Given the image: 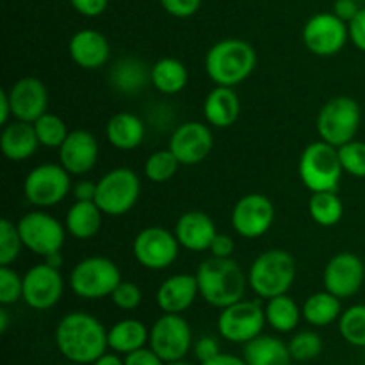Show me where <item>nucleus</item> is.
Here are the masks:
<instances>
[{"mask_svg":"<svg viewBox=\"0 0 365 365\" xmlns=\"http://www.w3.org/2000/svg\"><path fill=\"white\" fill-rule=\"evenodd\" d=\"M141 180L130 168H114L96 182L95 203L106 216H125L138 203Z\"/></svg>","mask_w":365,"mask_h":365,"instance_id":"6e6552de","label":"nucleus"},{"mask_svg":"<svg viewBox=\"0 0 365 365\" xmlns=\"http://www.w3.org/2000/svg\"><path fill=\"white\" fill-rule=\"evenodd\" d=\"M362 110L351 96H334L321 107L317 114V134L321 141L341 148L356 138Z\"/></svg>","mask_w":365,"mask_h":365,"instance_id":"0eeeda50","label":"nucleus"},{"mask_svg":"<svg viewBox=\"0 0 365 365\" xmlns=\"http://www.w3.org/2000/svg\"><path fill=\"white\" fill-rule=\"evenodd\" d=\"M148 346L166 364L184 360L192 348V331L180 314H163L150 328Z\"/></svg>","mask_w":365,"mask_h":365,"instance_id":"ddd939ff","label":"nucleus"},{"mask_svg":"<svg viewBox=\"0 0 365 365\" xmlns=\"http://www.w3.org/2000/svg\"><path fill=\"white\" fill-rule=\"evenodd\" d=\"M289 353L294 362H310L323 351V341L316 331H298L289 341Z\"/></svg>","mask_w":365,"mask_h":365,"instance_id":"4c0bfd02","label":"nucleus"},{"mask_svg":"<svg viewBox=\"0 0 365 365\" xmlns=\"http://www.w3.org/2000/svg\"><path fill=\"white\" fill-rule=\"evenodd\" d=\"M234 250H235L234 239H232L230 235L220 234V232H217L212 245H210L209 252H210V257H217V259H230Z\"/></svg>","mask_w":365,"mask_h":365,"instance_id":"09e8293b","label":"nucleus"},{"mask_svg":"<svg viewBox=\"0 0 365 365\" xmlns=\"http://www.w3.org/2000/svg\"><path fill=\"white\" fill-rule=\"evenodd\" d=\"M110 299H113L114 305L120 310H125V312H130V310H135L143 302V291L138 284L134 282L121 280L120 285L114 289V292L110 294Z\"/></svg>","mask_w":365,"mask_h":365,"instance_id":"79ce46f5","label":"nucleus"},{"mask_svg":"<svg viewBox=\"0 0 365 365\" xmlns=\"http://www.w3.org/2000/svg\"><path fill=\"white\" fill-rule=\"evenodd\" d=\"M75 202H95L96 182L81 180L73 185Z\"/></svg>","mask_w":365,"mask_h":365,"instance_id":"3c124183","label":"nucleus"},{"mask_svg":"<svg viewBox=\"0 0 365 365\" xmlns=\"http://www.w3.org/2000/svg\"><path fill=\"white\" fill-rule=\"evenodd\" d=\"M339 331L348 344L365 348V305H353L339 317Z\"/></svg>","mask_w":365,"mask_h":365,"instance_id":"f704fd0d","label":"nucleus"},{"mask_svg":"<svg viewBox=\"0 0 365 365\" xmlns=\"http://www.w3.org/2000/svg\"><path fill=\"white\" fill-rule=\"evenodd\" d=\"M342 171L339 148L324 141L310 143L299 157V178L310 192L337 191Z\"/></svg>","mask_w":365,"mask_h":365,"instance_id":"39448f33","label":"nucleus"},{"mask_svg":"<svg viewBox=\"0 0 365 365\" xmlns=\"http://www.w3.org/2000/svg\"><path fill=\"white\" fill-rule=\"evenodd\" d=\"M24 298V277L11 266H0V305L7 307Z\"/></svg>","mask_w":365,"mask_h":365,"instance_id":"a19ab883","label":"nucleus"},{"mask_svg":"<svg viewBox=\"0 0 365 365\" xmlns=\"http://www.w3.org/2000/svg\"><path fill=\"white\" fill-rule=\"evenodd\" d=\"M309 214L321 227H335L342 220L344 205L337 191L312 192L309 200Z\"/></svg>","mask_w":365,"mask_h":365,"instance_id":"72a5a7b5","label":"nucleus"},{"mask_svg":"<svg viewBox=\"0 0 365 365\" xmlns=\"http://www.w3.org/2000/svg\"><path fill=\"white\" fill-rule=\"evenodd\" d=\"M125 365H166L152 348H141L125 355Z\"/></svg>","mask_w":365,"mask_h":365,"instance_id":"49530a36","label":"nucleus"},{"mask_svg":"<svg viewBox=\"0 0 365 365\" xmlns=\"http://www.w3.org/2000/svg\"><path fill=\"white\" fill-rule=\"evenodd\" d=\"M16 225L24 248H27L34 255L45 259V257L63 250L68 234L66 227L52 214L43 212V210H32V212L21 216Z\"/></svg>","mask_w":365,"mask_h":365,"instance_id":"9d476101","label":"nucleus"},{"mask_svg":"<svg viewBox=\"0 0 365 365\" xmlns=\"http://www.w3.org/2000/svg\"><path fill=\"white\" fill-rule=\"evenodd\" d=\"M296 260L280 248L266 250L252 262L248 269V284L262 299L287 294L296 280Z\"/></svg>","mask_w":365,"mask_h":365,"instance_id":"20e7f679","label":"nucleus"},{"mask_svg":"<svg viewBox=\"0 0 365 365\" xmlns=\"http://www.w3.org/2000/svg\"><path fill=\"white\" fill-rule=\"evenodd\" d=\"M152 66H146L141 59L134 56H125L114 63L109 71L110 86L121 95H138L139 91L152 84Z\"/></svg>","mask_w":365,"mask_h":365,"instance_id":"a878e982","label":"nucleus"},{"mask_svg":"<svg viewBox=\"0 0 365 365\" xmlns=\"http://www.w3.org/2000/svg\"><path fill=\"white\" fill-rule=\"evenodd\" d=\"M241 114V100L234 88L216 86L210 89L203 102V116L214 128H228L237 121Z\"/></svg>","mask_w":365,"mask_h":365,"instance_id":"393cba45","label":"nucleus"},{"mask_svg":"<svg viewBox=\"0 0 365 365\" xmlns=\"http://www.w3.org/2000/svg\"><path fill=\"white\" fill-rule=\"evenodd\" d=\"M103 212L95 202H75L68 209L64 217V227L71 237L78 241L93 239L102 228Z\"/></svg>","mask_w":365,"mask_h":365,"instance_id":"c85d7f7f","label":"nucleus"},{"mask_svg":"<svg viewBox=\"0 0 365 365\" xmlns=\"http://www.w3.org/2000/svg\"><path fill=\"white\" fill-rule=\"evenodd\" d=\"M168 14L175 18H189L196 14L202 6V0H159Z\"/></svg>","mask_w":365,"mask_h":365,"instance_id":"37998d69","label":"nucleus"},{"mask_svg":"<svg viewBox=\"0 0 365 365\" xmlns=\"http://www.w3.org/2000/svg\"><path fill=\"white\" fill-rule=\"evenodd\" d=\"M73 9L86 18H96L107 9L109 0H70Z\"/></svg>","mask_w":365,"mask_h":365,"instance_id":"de8ad7c7","label":"nucleus"},{"mask_svg":"<svg viewBox=\"0 0 365 365\" xmlns=\"http://www.w3.org/2000/svg\"><path fill=\"white\" fill-rule=\"evenodd\" d=\"M45 260L46 264H48V266H52V267H57V269H61V267H63V255H61V252H57V253H52V255H48V257H45Z\"/></svg>","mask_w":365,"mask_h":365,"instance_id":"6e6d98bb","label":"nucleus"},{"mask_svg":"<svg viewBox=\"0 0 365 365\" xmlns=\"http://www.w3.org/2000/svg\"><path fill=\"white\" fill-rule=\"evenodd\" d=\"M21 242L18 225L11 220H0V266H11L20 257Z\"/></svg>","mask_w":365,"mask_h":365,"instance_id":"58836bf2","label":"nucleus"},{"mask_svg":"<svg viewBox=\"0 0 365 365\" xmlns=\"http://www.w3.org/2000/svg\"><path fill=\"white\" fill-rule=\"evenodd\" d=\"M71 365H78V364H71Z\"/></svg>","mask_w":365,"mask_h":365,"instance_id":"bf43d9fd","label":"nucleus"},{"mask_svg":"<svg viewBox=\"0 0 365 365\" xmlns=\"http://www.w3.org/2000/svg\"><path fill=\"white\" fill-rule=\"evenodd\" d=\"M91 365H125V360L118 356V353H103L98 360Z\"/></svg>","mask_w":365,"mask_h":365,"instance_id":"5fc2aeb1","label":"nucleus"},{"mask_svg":"<svg viewBox=\"0 0 365 365\" xmlns=\"http://www.w3.org/2000/svg\"><path fill=\"white\" fill-rule=\"evenodd\" d=\"M150 330L139 319H123L107 330L109 348L118 355H128L148 344Z\"/></svg>","mask_w":365,"mask_h":365,"instance_id":"c756f323","label":"nucleus"},{"mask_svg":"<svg viewBox=\"0 0 365 365\" xmlns=\"http://www.w3.org/2000/svg\"><path fill=\"white\" fill-rule=\"evenodd\" d=\"M195 274L203 302L220 310L245 299L246 287L250 285L248 274L232 257H210L200 264Z\"/></svg>","mask_w":365,"mask_h":365,"instance_id":"f03ea898","label":"nucleus"},{"mask_svg":"<svg viewBox=\"0 0 365 365\" xmlns=\"http://www.w3.org/2000/svg\"><path fill=\"white\" fill-rule=\"evenodd\" d=\"M360 11L356 0H335L334 4V13L337 14L341 20H344L346 24L353 20L356 16V13Z\"/></svg>","mask_w":365,"mask_h":365,"instance_id":"8fccbe9b","label":"nucleus"},{"mask_svg":"<svg viewBox=\"0 0 365 365\" xmlns=\"http://www.w3.org/2000/svg\"><path fill=\"white\" fill-rule=\"evenodd\" d=\"M11 118H13V107H11L9 95L4 89V91H0V123H2V127L9 123Z\"/></svg>","mask_w":365,"mask_h":365,"instance_id":"603ef678","label":"nucleus"},{"mask_svg":"<svg viewBox=\"0 0 365 365\" xmlns=\"http://www.w3.org/2000/svg\"><path fill=\"white\" fill-rule=\"evenodd\" d=\"M180 248L175 232L164 227L143 228L132 242L134 259L148 271H164L173 266Z\"/></svg>","mask_w":365,"mask_h":365,"instance_id":"9b49d317","label":"nucleus"},{"mask_svg":"<svg viewBox=\"0 0 365 365\" xmlns=\"http://www.w3.org/2000/svg\"><path fill=\"white\" fill-rule=\"evenodd\" d=\"M349 39L348 24L335 13H317L303 27V43L319 57L337 56Z\"/></svg>","mask_w":365,"mask_h":365,"instance_id":"4468645a","label":"nucleus"},{"mask_svg":"<svg viewBox=\"0 0 365 365\" xmlns=\"http://www.w3.org/2000/svg\"><path fill=\"white\" fill-rule=\"evenodd\" d=\"M13 118L27 123H34L46 113L48 107V91L41 78L21 77L7 89Z\"/></svg>","mask_w":365,"mask_h":365,"instance_id":"6ab92c4d","label":"nucleus"},{"mask_svg":"<svg viewBox=\"0 0 365 365\" xmlns=\"http://www.w3.org/2000/svg\"><path fill=\"white\" fill-rule=\"evenodd\" d=\"M56 344L64 359L78 365L93 364L109 348L106 327L86 312L66 314L57 323Z\"/></svg>","mask_w":365,"mask_h":365,"instance_id":"f257e3e1","label":"nucleus"},{"mask_svg":"<svg viewBox=\"0 0 365 365\" xmlns=\"http://www.w3.org/2000/svg\"><path fill=\"white\" fill-rule=\"evenodd\" d=\"M200 296L196 274L177 273L163 282L157 289V305L163 314H184Z\"/></svg>","mask_w":365,"mask_h":365,"instance_id":"412c9836","label":"nucleus"},{"mask_svg":"<svg viewBox=\"0 0 365 365\" xmlns=\"http://www.w3.org/2000/svg\"><path fill=\"white\" fill-rule=\"evenodd\" d=\"M146 127L143 120L128 110L113 114L106 125V138L110 146L118 150H135L145 139Z\"/></svg>","mask_w":365,"mask_h":365,"instance_id":"bb28decb","label":"nucleus"},{"mask_svg":"<svg viewBox=\"0 0 365 365\" xmlns=\"http://www.w3.org/2000/svg\"><path fill=\"white\" fill-rule=\"evenodd\" d=\"M152 86L163 95H177L187 86V68L175 57H163L152 66Z\"/></svg>","mask_w":365,"mask_h":365,"instance_id":"2f4dec72","label":"nucleus"},{"mask_svg":"<svg viewBox=\"0 0 365 365\" xmlns=\"http://www.w3.org/2000/svg\"><path fill=\"white\" fill-rule=\"evenodd\" d=\"M7 328H9V314L6 307H2L0 309V334H6Z\"/></svg>","mask_w":365,"mask_h":365,"instance_id":"4d7b16f0","label":"nucleus"},{"mask_svg":"<svg viewBox=\"0 0 365 365\" xmlns=\"http://www.w3.org/2000/svg\"><path fill=\"white\" fill-rule=\"evenodd\" d=\"M166 365H192V364L184 362V360H178V362H171V364H166Z\"/></svg>","mask_w":365,"mask_h":365,"instance_id":"13d9d810","label":"nucleus"},{"mask_svg":"<svg viewBox=\"0 0 365 365\" xmlns=\"http://www.w3.org/2000/svg\"><path fill=\"white\" fill-rule=\"evenodd\" d=\"M202 365H248V364H246V360L241 359V356L228 355V353H220V355L214 356L212 360H209V362Z\"/></svg>","mask_w":365,"mask_h":365,"instance_id":"864d4df0","label":"nucleus"},{"mask_svg":"<svg viewBox=\"0 0 365 365\" xmlns=\"http://www.w3.org/2000/svg\"><path fill=\"white\" fill-rule=\"evenodd\" d=\"M365 266L360 257L341 252L331 257L323 271V285L328 292L341 299H349L362 289Z\"/></svg>","mask_w":365,"mask_h":365,"instance_id":"f3484780","label":"nucleus"},{"mask_svg":"<svg viewBox=\"0 0 365 365\" xmlns=\"http://www.w3.org/2000/svg\"><path fill=\"white\" fill-rule=\"evenodd\" d=\"M168 148L175 153L180 164L195 166L205 160L214 148V138L210 125L202 121H185L171 132Z\"/></svg>","mask_w":365,"mask_h":365,"instance_id":"a211bd4d","label":"nucleus"},{"mask_svg":"<svg viewBox=\"0 0 365 365\" xmlns=\"http://www.w3.org/2000/svg\"><path fill=\"white\" fill-rule=\"evenodd\" d=\"M68 53L77 66L84 70H98L110 57V45L106 36L95 29H82L71 36Z\"/></svg>","mask_w":365,"mask_h":365,"instance_id":"4be33fe9","label":"nucleus"},{"mask_svg":"<svg viewBox=\"0 0 365 365\" xmlns=\"http://www.w3.org/2000/svg\"><path fill=\"white\" fill-rule=\"evenodd\" d=\"M266 323V312L259 302L241 299L227 309H221L217 317V331L225 341L246 344L262 334Z\"/></svg>","mask_w":365,"mask_h":365,"instance_id":"f8f14e48","label":"nucleus"},{"mask_svg":"<svg viewBox=\"0 0 365 365\" xmlns=\"http://www.w3.org/2000/svg\"><path fill=\"white\" fill-rule=\"evenodd\" d=\"M64 292V280L61 269L41 264L32 266L24 274V302L32 310H50L61 302Z\"/></svg>","mask_w":365,"mask_h":365,"instance_id":"2eb2a0df","label":"nucleus"},{"mask_svg":"<svg viewBox=\"0 0 365 365\" xmlns=\"http://www.w3.org/2000/svg\"><path fill=\"white\" fill-rule=\"evenodd\" d=\"M180 160L175 157V153L170 148L157 150L152 155L146 159L145 163V177L150 182L155 184H164V182L171 180L177 175L178 168H180Z\"/></svg>","mask_w":365,"mask_h":365,"instance_id":"c9c22d12","label":"nucleus"},{"mask_svg":"<svg viewBox=\"0 0 365 365\" xmlns=\"http://www.w3.org/2000/svg\"><path fill=\"white\" fill-rule=\"evenodd\" d=\"M175 235L182 248L187 252H209L214 237L217 235L216 225L209 214L202 210H187L175 223Z\"/></svg>","mask_w":365,"mask_h":365,"instance_id":"5701e85b","label":"nucleus"},{"mask_svg":"<svg viewBox=\"0 0 365 365\" xmlns=\"http://www.w3.org/2000/svg\"><path fill=\"white\" fill-rule=\"evenodd\" d=\"M192 348H195V356L202 364L209 362V360H212L214 356H217L221 353L220 351V344H217L216 339L209 337V335L198 339V341L192 344Z\"/></svg>","mask_w":365,"mask_h":365,"instance_id":"a18cd8bd","label":"nucleus"},{"mask_svg":"<svg viewBox=\"0 0 365 365\" xmlns=\"http://www.w3.org/2000/svg\"><path fill=\"white\" fill-rule=\"evenodd\" d=\"M348 32H349V41L360 50L365 52V7L356 13V16L353 18L348 24Z\"/></svg>","mask_w":365,"mask_h":365,"instance_id":"c03bdc74","label":"nucleus"},{"mask_svg":"<svg viewBox=\"0 0 365 365\" xmlns=\"http://www.w3.org/2000/svg\"><path fill=\"white\" fill-rule=\"evenodd\" d=\"M342 170L356 178H365V143L353 139L339 148Z\"/></svg>","mask_w":365,"mask_h":365,"instance_id":"ea45409f","label":"nucleus"},{"mask_svg":"<svg viewBox=\"0 0 365 365\" xmlns=\"http://www.w3.org/2000/svg\"><path fill=\"white\" fill-rule=\"evenodd\" d=\"M32 125H34L39 145L46 146V148H59L64 143V139L68 138V134H70L63 118H59L57 114L52 113H45Z\"/></svg>","mask_w":365,"mask_h":365,"instance_id":"e433bc0d","label":"nucleus"},{"mask_svg":"<svg viewBox=\"0 0 365 365\" xmlns=\"http://www.w3.org/2000/svg\"><path fill=\"white\" fill-rule=\"evenodd\" d=\"M70 191H73L71 175L61 164H39L29 171L24 180L25 200L38 209H48L64 202Z\"/></svg>","mask_w":365,"mask_h":365,"instance_id":"1a4fd4ad","label":"nucleus"},{"mask_svg":"<svg viewBox=\"0 0 365 365\" xmlns=\"http://www.w3.org/2000/svg\"><path fill=\"white\" fill-rule=\"evenodd\" d=\"M255 66V48L239 38H227L214 43L205 56V71L216 86L235 88L253 73Z\"/></svg>","mask_w":365,"mask_h":365,"instance_id":"7ed1b4c3","label":"nucleus"},{"mask_svg":"<svg viewBox=\"0 0 365 365\" xmlns=\"http://www.w3.org/2000/svg\"><path fill=\"white\" fill-rule=\"evenodd\" d=\"M274 221V205L266 195L250 192L245 195L232 210V227L241 237H262Z\"/></svg>","mask_w":365,"mask_h":365,"instance_id":"dca6fc26","label":"nucleus"},{"mask_svg":"<svg viewBox=\"0 0 365 365\" xmlns=\"http://www.w3.org/2000/svg\"><path fill=\"white\" fill-rule=\"evenodd\" d=\"M100 148L95 135L88 130H71L59 146V164L70 175L89 173L98 163Z\"/></svg>","mask_w":365,"mask_h":365,"instance_id":"aec40b11","label":"nucleus"},{"mask_svg":"<svg viewBox=\"0 0 365 365\" xmlns=\"http://www.w3.org/2000/svg\"><path fill=\"white\" fill-rule=\"evenodd\" d=\"M120 267L107 257H88L75 264L70 273V287L75 296L88 302L110 298L114 289L120 285Z\"/></svg>","mask_w":365,"mask_h":365,"instance_id":"423d86ee","label":"nucleus"},{"mask_svg":"<svg viewBox=\"0 0 365 365\" xmlns=\"http://www.w3.org/2000/svg\"><path fill=\"white\" fill-rule=\"evenodd\" d=\"M39 139L36 135L34 125L27 121L13 120L4 125L2 134H0V148L4 157L13 163L31 159L39 148Z\"/></svg>","mask_w":365,"mask_h":365,"instance_id":"b1692460","label":"nucleus"},{"mask_svg":"<svg viewBox=\"0 0 365 365\" xmlns=\"http://www.w3.org/2000/svg\"><path fill=\"white\" fill-rule=\"evenodd\" d=\"M342 299L328 292L327 289L309 296L302 307L303 319L316 328H324L339 321L342 314Z\"/></svg>","mask_w":365,"mask_h":365,"instance_id":"7c9ffc66","label":"nucleus"},{"mask_svg":"<svg viewBox=\"0 0 365 365\" xmlns=\"http://www.w3.org/2000/svg\"><path fill=\"white\" fill-rule=\"evenodd\" d=\"M242 359L248 365H291L289 346L273 335H262L246 342Z\"/></svg>","mask_w":365,"mask_h":365,"instance_id":"cd10ccee","label":"nucleus"},{"mask_svg":"<svg viewBox=\"0 0 365 365\" xmlns=\"http://www.w3.org/2000/svg\"><path fill=\"white\" fill-rule=\"evenodd\" d=\"M266 321L273 330L280 331V334H291L298 328L299 319L303 317L302 309L298 303L287 294L274 296V298L267 299L266 307Z\"/></svg>","mask_w":365,"mask_h":365,"instance_id":"473e14b6","label":"nucleus"}]
</instances>
